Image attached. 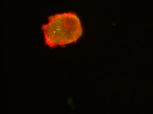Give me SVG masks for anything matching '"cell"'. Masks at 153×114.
<instances>
[{
	"instance_id": "1",
	"label": "cell",
	"mask_w": 153,
	"mask_h": 114,
	"mask_svg": "<svg viewBox=\"0 0 153 114\" xmlns=\"http://www.w3.org/2000/svg\"><path fill=\"white\" fill-rule=\"evenodd\" d=\"M47 24L42 26L45 45L51 49L76 42L82 34L79 17L72 12L50 16Z\"/></svg>"
}]
</instances>
